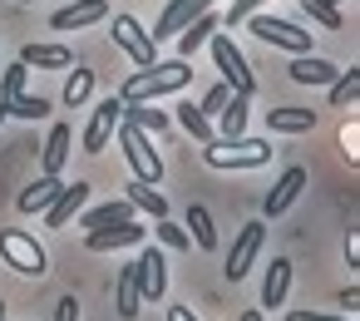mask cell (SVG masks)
Segmentation results:
<instances>
[{"instance_id": "obj_21", "label": "cell", "mask_w": 360, "mask_h": 321, "mask_svg": "<svg viewBox=\"0 0 360 321\" xmlns=\"http://www.w3.org/2000/svg\"><path fill=\"white\" fill-rule=\"evenodd\" d=\"M124 198H129L139 213H148V218H168V198L158 193V183H143V178H134V183H124Z\"/></svg>"}, {"instance_id": "obj_22", "label": "cell", "mask_w": 360, "mask_h": 321, "mask_svg": "<svg viewBox=\"0 0 360 321\" xmlns=\"http://www.w3.org/2000/svg\"><path fill=\"white\" fill-rule=\"evenodd\" d=\"M70 139H75V134H70V124H55V129H50V139H45V153H40L45 173H55V178L65 173V163H70Z\"/></svg>"}, {"instance_id": "obj_15", "label": "cell", "mask_w": 360, "mask_h": 321, "mask_svg": "<svg viewBox=\"0 0 360 321\" xmlns=\"http://www.w3.org/2000/svg\"><path fill=\"white\" fill-rule=\"evenodd\" d=\"M109 15V0H75V6H65V11H55V30H79V25H99Z\"/></svg>"}, {"instance_id": "obj_5", "label": "cell", "mask_w": 360, "mask_h": 321, "mask_svg": "<svg viewBox=\"0 0 360 321\" xmlns=\"http://www.w3.org/2000/svg\"><path fill=\"white\" fill-rule=\"evenodd\" d=\"M119 149H124V158H129V168H134V178H143V183H158L163 178V158H158V149L148 144V134L139 129V124H129V119H119Z\"/></svg>"}, {"instance_id": "obj_25", "label": "cell", "mask_w": 360, "mask_h": 321, "mask_svg": "<svg viewBox=\"0 0 360 321\" xmlns=\"http://www.w3.org/2000/svg\"><path fill=\"white\" fill-rule=\"evenodd\" d=\"M134 213H139V208H134L129 198H114V203H99V208H89V213L79 218V227H89V232H94V227H109V222H129Z\"/></svg>"}, {"instance_id": "obj_28", "label": "cell", "mask_w": 360, "mask_h": 321, "mask_svg": "<svg viewBox=\"0 0 360 321\" xmlns=\"http://www.w3.org/2000/svg\"><path fill=\"white\" fill-rule=\"evenodd\" d=\"M188 227H193L188 237H193L202 252H212V247H217V227H212V213H207L202 203H193V208H188Z\"/></svg>"}, {"instance_id": "obj_38", "label": "cell", "mask_w": 360, "mask_h": 321, "mask_svg": "<svg viewBox=\"0 0 360 321\" xmlns=\"http://www.w3.org/2000/svg\"><path fill=\"white\" fill-rule=\"evenodd\" d=\"M286 321H345V316H335V311H286Z\"/></svg>"}, {"instance_id": "obj_37", "label": "cell", "mask_w": 360, "mask_h": 321, "mask_svg": "<svg viewBox=\"0 0 360 321\" xmlns=\"http://www.w3.org/2000/svg\"><path fill=\"white\" fill-rule=\"evenodd\" d=\"M257 6H262V0H232V11H227V25H242V20H247Z\"/></svg>"}, {"instance_id": "obj_35", "label": "cell", "mask_w": 360, "mask_h": 321, "mask_svg": "<svg viewBox=\"0 0 360 321\" xmlns=\"http://www.w3.org/2000/svg\"><path fill=\"white\" fill-rule=\"evenodd\" d=\"M158 227H153V237L163 242V247H193V237H188V227H178V222H168V218H153Z\"/></svg>"}, {"instance_id": "obj_40", "label": "cell", "mask_w": 360, "mask_h": 321, "mask_svg": "<svg viewBox=\"0 0 360 321\" xmlns=\"http://www.w3.org/2000/svg\"><path fill=\"white\" fill-rule=\"evenodd\" d=\"M340 144H345V158H350V168H355V119L340 129Z\"/></svg>"}, {"instance_id": "obj_3", "label": "cell", "mask_w": 360, "mask_h": 321, "mask_svg": "<svg viewBox=\"0 0 360 321\" xmlns=\"http://www.w3.org/2000/svg\"><path fill=\"white\" fill-rule=\"evenodd\" d=\"M207 45H212V60H217V70H222V84H227L232 94L252 99V94H257V75L247 70V55L232 45V35L212 30V35H207Z\"/></svg>"}, {"instance_id": "obj_14", "label": "cell", "mask_w": 360, "mask_h": 321, "mask_svg": "<svg viewBox=\"0 0 360 321\" xmlns=\"http://www.w3.org/2000/svg\"><path fill=\"white\" fill-rule=\"evenodd\" d=\"M217 25H222V20H217L212 11H198V15H188V20H183V30H178V55H183V60H193V55L207 45V35H212Z\"/></svg>"}, {"instance_id": "obj_26", "label": "cell", "mask_w": 360, "mask_h": 321, "mask_svg": "<svg viewBox=\"0 0 360 321\" xmlns=\"http://www.w3.org/2000/svg\"><path fill=\"white\" fill-rule=\"evenodd\" d=\"M355 99H360V70L350 65L330 80V109H355Z\"/></svg>"}, {"instance_id": "obj_12", "label": "cell", "mask_w": 360, "mask_h": 321, "mask_svg": "<svg viewBox=\"0 0 360 321\" xmlns=\"http://www.w3.org/2000/svg\"><path fill=\"white\" fill-rule=\"evenodd\" d=\"M89 208V183L84 178H75V183H65L60 188V198L45 208V227H70V218L75 213H84Z\"/></svg>"}, {"instance_id": "obj_32", "label": "cell", "mask_w": 360, "mask_h": 321, "mask_svg": "<svg viewBox=\"0 0 360 321\" xmlns=\"http://www.w3.org/2000/svg\"><path fill=\"white\" fill-rule=\"evenodd\" d=\"M173 119H178V124H183V129H188L198 144L217 139V134H212V124H207V114H202V109H193V104H178V114H173Z\"/></svg>"}, {"instance_id": "obj_6", "label": "cell", "mask_w": 360, "mask_h": 321, "mask_svg": "<svg viewBox=\"0 0 360 321\" xmlns=\"http://www.w3.org/2000/svg\"><path fill=\"white\" fill-rule=\"evenodd\" d=\"M247 25H252V35L262 40V45H276V50H291V55H306L311 50V30H301V25H291V20H281V15H247Z\"/></svg>"}, {"instance_id": "obj_43", "label": "cell", "mask_w": 360, "mask_h": 321, "mask_svg": "<svg viewBox=\"0 0 360 321\" xmlns=\"http://www.w3.org/2000/svg\"><path fill=\"white\" fill-rule=\"evenodd\" d=\"M237 321H262V311H242V316H237Z\"/></svg>"}, {"instance_id": "obj_20", "label": "cell", "mask_w": 360, "mask_h": 321, "mask_svg": "<svg viewBox=\"0 0 360 321\" xmlns=\"http://www.w3.org/2000/svg\"><path fill=\"white\" fill-rule=\"evenodd\" d=\"M291 291V257H271L266 277H262V306H281Z\"/></svg>"}, {"instance_id": "obj_1", "label": "cell", "mask_w": 360, "mask_h": 321, "mask_svg": "<svg viewBox=\"0 0 360 321\" xmlns=\"http://www.w3.org/2000/svg\"><path fill=\"white\" fill-rule=\"evenodd\" d=\"M188 84H193V60L173 55V60L139 65V70L124 80L119 99H163V94H178V89H188Z\"/></svg>"}, {"instance_id": "obj_24", "label": "cell", "mask_w": 360, "mask_h": 321, "mask_svg": "<svg viewBox=\"0 0 360 321\" xmlns=\"http://www.w3.org/2000/svg\"><path fill=\"white\" fill-rule=\"evenodd\" d=\"M266 129L271 134H306V129H316V109H266Z\"/></svg>"}, {"instance_id": "obj_13", "label": "cell", "mask_w": 360, "mask_h": 321, "mask_svg": "<svg viewBox=\"0 0 360 321\" xmlns=\"http://www.w3.org/2000/svg\"><path fill=\"white\" fill-rule=\"evenodd\" d=\"M143 232H148V227H139V222L129 218V222L94 227V232L84 237V247H89V252H114V247H134V242H143Z\"/></svg>"}, {"instance_id": "obj_18", "label": "cell", "mask_w": 360, "mask_h": 321, "mask_svg": "<svg viewBox=\"0 0 360 321\" xmlns=\"http://www.w3.org/2000/svg\"><path fill=\"white\" fill-rule=\"evenodd\" d=\"M20 65H30V70H70L75 55H70L65 45H40V40H30V45L20 50Z\"/></svg>"}, {"instance_id": "obj_47", "label": "cell", "mask_w": 360, "mask_h": 321, "mask_svg": "<svg viewBox=\"0 0 360 321\" xmlns=\"http://www.w3.org/2000/svg\"><path fill=\"white\" fill-rule=\"evenodd\" d=\"M20 6H30V0H20Z\"/></svg>"}, {"instance_id": "obj_10", "label": "cell", "mask_w": 360, "mask_h": 321, "mask_svg": "<svg viewBox=\"0 0 360 321\" xmlns=\"http://www.w3.org/2000/svg\"><path fill=\"white\" fill-rule=\"evenodd\" d=\"M262 242H266V227L262 222H247L242 232H237V242H232V252H227V277L232 282H242L247 272H252V262H257V252H262Z\"/></svg>"}, {"instance_id": "obj_16", "label": "cell", "mask_w": 360, "mask_h": 321, "mask_svg": "<svg viewBox=\"0 0 360 321\" xmlns=\"http://www.w3.org/2000/svg\"><path fill=\"white\" fill-rule=\"evenodd\" d=\"M286 75H291V84H330L340 70H335L330 60H321V55H311V50H306V55H296V60H291V70H286Z\"/></svg>"}, {"instance_id": "obj_33", "label": "cell", "mask_w": 360, "mask_h": 321, "mask_svg": "<svg viewBox=\"0 0 360 321\" xmlns=\"http://www.w3.org/2000/svg\"><path fill=\"white\" fill-rule=\"evenodd\" d=\"M301 11H306L321 30H340V11L330 6V0H301Z\"/></svg>"}, {"instance_id": "obj_46", "label": "cell", "mask_w": 360, "mask_h": 321, "mask_svg": "<svg viewBox=\"0 0 360 321\" xmlns=\"http://www.w3.org/2000/svg\"><path fill=\"white\" fill-rule=\"evenodd\" d=\"M330 6H335V11H340V0H330Z\"/></svg>"}, {"instance_id": "obj_23", "label": "cell", "mask_w": 360, "mask_h": 321, "mask_svg": "<svg viewBox=\"0 0 360 321\" xmlns=\"http://www.w3.org/2000/svg\"><path fill=\"white\" fill-rule=\"evenodd\" d=\"M60 188H65V183H60L55 173H45L40 183H30V188H25V193L15 198V208H20V213H45V208H50V203L60 198Z\"/></svg>"}, {"instance_id": "obj_19", "label": "cell", "mask_w": 360, "mask_h": 321, "mask_svg": "<svg viewBox=\"0 0 360 321\" xmlns=\"http://www.w3.org/2000/svg\"><path fill=\"white\" fill-rule=\"evenodd\" d=\"M124 119L139 124L143 134H163L173 124V114L168 109H153V99H124Z\"/></svg>"}, {"instance_id": "obj_2", "label": "cell", "mask_w": 360, "mask_h": 321, "mask_svg": "<svg viewBox=\"0 0 360 321\" xmlns=\"http://www.w3.org/2000/svg\"><path fill=\"white\" fill-rule=\"evenodd\" d=\"M271 144L266 139H247V134H237V139H207L202 144V163L207 168H217V173H237V168H262V163H271Z\"/></svg>"}, {"instance_id": "obj_36", "label": "cell", "mask_w": 360, "mask_h": 321, "mask_svg": "<svg viewBox=\"0 0 360 321\" xmlns=\"http://www.w3.org/2000/svg\"><path fill=\"white\" fill-rule=\"evenodd\" d=\"M227 99H232V89H227V84H212V89L202 94V104H198V109L212 119V114H222V104H227Z\"/></svg>"}, {"instance_id": "obj_9", "label": "cell", "mask_w": 360, "mask_h": 321, "mask_svg": "<svg viewBox=\"0 0 360 321\" xmlns=\"http://www.w3.org/2000/svg\"><path fill=\"white\" fill-rule=\"evenodd\" d=\"M134 277H139V296H143V301H163V291H168V262H163V252H158L153 242L139 252Z\"/></svg>"}, {"instance_id": "obj_27", "label": "cell", "mask_w": 360, "mask_h": 321, "mask_svg": "<svg viewBox=\"0 0 360 321\" xmlns=\"http://www.w3.org/2000/svg\"><path fill=\"white\" fill-rule=\"evenodd\" d=\"M193 11H207V0H178V6H168V15H163V20H158V30H148V35H153V40L178 35V30H183V20H188Z\"/></svg>"}, {"instance_id": "obj_30", "label": "cell", "mask_w": 360, "mask_h": 321, "mask_svg": "<svg viewBox=\"0 0 360 321\" xmlns=\"http://www.w3.org/2000/svg\"><path fill=\"white\" fill-rule=\"evenodd\" d=\"M89 94H94V70H79V65H75V75L65 80V104H70V109H79Z\"/></svg>"}, {"instance_id": "obj_45", "label": "cell", "mask_w": 360, "mask_h": 321, "mask_svg": "<svg viewBox=\"0 0 360 321\" xmlns=\"http://www.w3.org/2000/svg\"><path fill=\"white\" fill-rule=\"evenodd\" d=\"M0 321H6V301H0Z\"/></svg>"}, {"instance_id": "obj_8", "label": "cell", "mask_w": 360, "mask_h": 321, "mask_svg": "<svg viewBox=\"0 0 360 321\" xmlns=\"http://www.w3.org/2000/svg\"><path fill=\"white\" fill-rule=\"evenodd\" d=\"M119 119H124V99L119 94H109L99 109H94V119H89V129H84V153H104L109 149V139H114V129H119Z\"/></svg>"}, {"instance_id": "obj_42", "label": "cell", "mask_w": 360, "mask_h": 321, "mask_svg": "<svg viewBox=\"0 0 360 321\" xmlns=\"http://www.w3.org/2000/svg\"><path fill=\"white\" fill-rule=\"evenodd\" d=\"M168 321H198V316H193L188 306H168Z\"/></svg>"}, {"instance_id": "obj_44", "label": "cell", "mask_w": 360, "mask_h": 321, "mask_svg": "<svg viewBox=\"0 0 360 321\" xmlns=\"http://www.w3.org/2000/svg\"><path fill=\"white\" fill-rule=\"evenodd\" d=\"M6 119H11V104H6V99H0V124H6Z\"/></svg>"}, {"instance_id": "obj_17", "label": "cell", "mask_w": 360, "mask_h": 321, "mask_svg": "<svg viewBox=\"0 0 360 321\" xmlns=\"http://www.w3.org/2000/svg\"><path fill=\"white\" fill-rule=\"evenodd\" d=\"M114 311H119L124 321H134V316L143 311V296H139V277H134V262H129V267H119V277H114Z\"/></svg>"}, {"instance_id": "obj_29", "label": "cell", "mask_w": 360, "mask_h": 321, "mask_svg": "<svg viewBox=\"0 0 360 321\" xmlns=\"http://www.w3.org/2000/svg\"><path fill=\"white\" fill-rule=\"evenodd\" d=\"M222 139H237V134H247V99L242 94H232L227 104H222Z\"/></svg>"}, {"instance_id": "obj_39", "label": "cell", "mask_w": 360, "mask_h": 321, "mask_svg": "<svg viewBox=\"0 0 360 321\" xmlns=\"http://www.w3.org/2000/svg\"><path fill=\"white\" fill-rule=\"evenodd\" d=\"M55 321H79V301H75V296H60V306H55Z\"/></svg>"}, {"instance_id": "obj_11", "label": "cell", "mask_w": 360, "mask_h": 321, "mask_svg": "<svg viewBox=\"0 0 360 321\" xmlns=\"http://www.w3.org/2000/svg\"><path fill=\"white\" fill-rule=\"evenodd\" d=\"M306 183H311V173H306L301 163H291V168H286V173H281V178L271 183V193H266L262 213H266V218H281V213H286V208H291V203L301 198V188H306Z\"/></svg>"}, {"instance_id": "obj_41", "label": "cell", "mask_w": 360, "mask_h": 321, "mask_svg": "<svg viewBox=\"0 0 360 321\" xmlns=\"http://www.w3.org/2000/svg\"><path fill=\"white\" fill-rule=\"evenodd\" d=\"M355 301H360V287H355V282H350V287H345V291H340V306H350V311H355Z\"/></svg>"}, {"instance_id": "obj_7", "label": "cell", "mask_w": 360, "mask_h": 321, "mask_svg": "<svg viewBox=\"0 0 360 321\" xmlns=\"http://www.w3.org/2000/svg\"><path fill=\"white\" fill-rule=\"evenodd\" d=\"M114 45H119L134 65H153V60H158V40H153L134 15H114Z\"/></svg>"}, {"instance_id": "obj_34", "label": "cell", "mask_w": 360, "mask_h": 321, "mask_svg": "<svg viewBox=\"0 0 360 321\" xmlns=\"http://www.w3.org/2000/svg\"><path fill=\"white\" fill-rule=\"evenodd\" d=\"M25 75H30V65H20V60L6 65V75H0V99H6V104H11L15 94H25Z\"/></svg>"}, {"instance_id": "obj_31", "label": "cell", "mask_w": 360, "mask_h": 321, "mask_svg": "<svg viewBox=\"0 0 360 321\" xmlns=\"http://www.w3.org/2000/svg\"><path fill=\"white\" fill-rule=\"evenodd\" d=\"M45 114H50V99H40V94H15V99H11V119L40 124Z\"/></svg>"}, {"instance_id": "obj_4", "label": "cell", "mask_w": 360, "mask_h": 321, "mask_svg": "<svg viewBox=\"0 0 360 321\" xmlns=\"http://www.w3.org/2000/svg\"><path fill=\"white\" fill-rule=\"evenodd\" d=\"M0 257H6V267L20 272V277H45L50 272L45 247L30 232H20V227H0Z\"/></svg>"}]
</instances>
